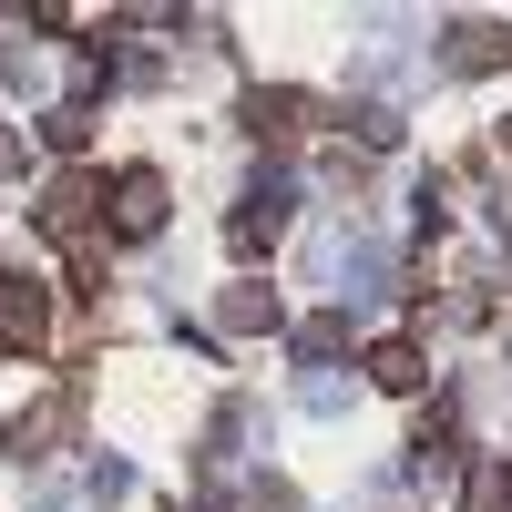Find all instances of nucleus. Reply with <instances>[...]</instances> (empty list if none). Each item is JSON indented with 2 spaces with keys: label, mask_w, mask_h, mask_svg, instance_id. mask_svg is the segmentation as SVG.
Returning a JSON list of instances; mask_svg holds the SVG:
<instances>
[{
  "label": "nucleus",
  "mask_w": 512,
  "mask_h": 512,
  "mask_svg": "<svg viewBox=\"0 0 512 512\" xmlns=\"http://www.w3.org/2000/svg\"><path fill=\"white\" fill-rule=\"evenodd\" d=\"M52 349V287L41 277H0V359H41Z\"/></svg>",
  "instance_id": "obj_1"
},
{
  "label": "nucleus",
  "mask_w": 512,
  "mask_h": 512,
  "mask_svg": "<svg viewBox=\"0 0 512 512\" xmlns=\"http://www.w3.org/2000/svg\"><path fill=\"white\" fill-rule=\"evenodd\" d=\"M287 216H297V185H287L277 164H267V175H256V185L236 195V216H226V246H236V256L277 246V236H287Z\"/></svg>",
  "instance_id": "obj_2"
},
{
  "label": "nucleus",
  "mask_w": 512,
  "mask_h": 512,
  "mask_svg": "<svg viewBox=\"0 0 512 512\" xmlns=\"http://www.w3.org/2000/svg\"><path fill=\"white\" fill-rule=\"evenodd\" d=\"M72 420H82V400H72V390L31 400V410L11 420V461H52V441H72Z\"/></svg>",
  "instance_id": "obj_3"
},
{
  "label": "nucleus",
  "mask_w": 512,
  "mask_h": 512,
  "mask_svg": "<svg viewBox=\"0 0 512 512\" xmlns=\"http://www.w3.org/2000/svg\"><path fill=\"white\" fill-rule=\"evenodd\" d=\"M236 123H246L256 144H297V134H308V93H287V82L267 93V82H256V93L236 103Z\"/></svg>",
  "instance_id": "obj_4"
},
{
  "label": "nucleus",
  "mask_w": 512,
  "mask_h": 512,
  "mask_svg": "<svg viewBox=\"0 0 512 512\" xmlns=\"http://www.w3.org/2000/svg\"><path fill=\"white\" fill-rule=\"evenodd\" d=\"M113 226L123 236H154L164 226V175H154V164H123V175H113Z\"/></svg>",
  "instance_id": "obj_5"
},
{
  "label": "nucleus",
  "mask_w": 512,
  "mask_h": 512,
  "mask_svg": "<svg viewBox=\"0 0 512 512\" xmlns=\"http://www.w3.org/2000/svg\"><path fill=\"white\" fill-rule=\"evenodd\" d=\"M492 62H512V31L502 21H461L451 31V72H492Z\"/></svg>",
  "instance_id": "obj_6"
},
{
  "label": "nucleus",
  "mask_w": 512,
  "mask_h": 512,
  "mask_svg": "<svg viewBox=\"0 0 512 512\" xmlns=\"http://www.w3.org/2000/svg\"><path fill=\"white\" fill-rule=\"evenodd\" d=\"M369 379H379V390H420V379H431L420 338H379V349H369Z\"/></svg>",
  "instance_id": "obj_7"
},
{
  "label": "nucleus",
  "mask_w": 512,
  "mask_h": 512,
  "mask_svg": "<svg viewBox=\"0 0 512 512\" xmlns=\"http://www.w3.org/2000/svg\"><path fill=\"white\" fill-rule=\"evenodd\" d=\"M410 451H420V472H451V461H461V420H451V410H420Z\"/></svg>",
  "instance_id": "obj_8"
},
{
  "label": "nucleus",
  "mask_w": 512,
  "mask_h": 512,
  "mask_svg": "<svg viewBox=\"0 0 512 512\" xmlns=\"http://www.w3.org/2000/svg\"><path fill=\"white\" fill-rule=\"evenodd\" d=\"M236 338H256V328H277V287H226V308H216Z\"/></svg>",
  "instance_id": "obj_9"
},
{
  "label": "nucleus",
  "mask_w": 512,
  "mask_h": 512,
  "mask_svg": "<svg viewBox=\"0 0 512 512\" xmlns=\"http://www.w3.org/2000/svg\"><path fill=\"white\" fill-rule=\"evenodd\" d=\"M338 349H349V318H308V328H297V359H338Z\"/></svg>",
  "instance_id": "obj_10"
},
{
  "label": "nucleus",
  "mask_w": 512,
  "mask_h": 512,
  "mask_svg": "<svg viewBox=\"0 0 512 512\" xmlns=\"http://www.w3.org/2000/svg\"><path fill=\"white\" fill-rule=\"evenodd\" d=\"M349 134L379 154V144H400V113H390V103H349Z\"/></svg>",
  "instance_id": "obj_11"
}]
</instances>
